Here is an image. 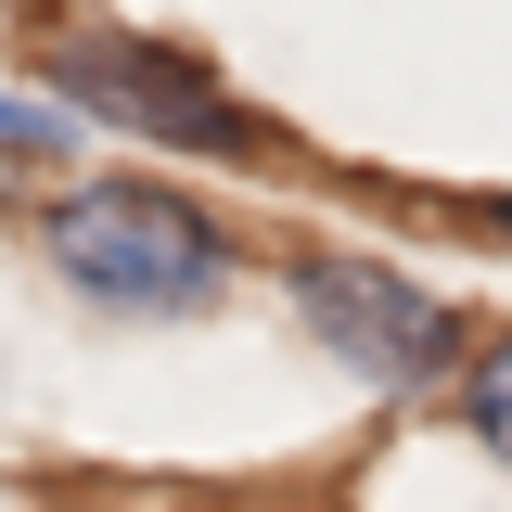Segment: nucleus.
Wrapping results in <instances>:
<instances>
[{
    "label": "nucleus",
    "mask_w": 512,
    "mask_h": 512,
    "mask_svg": "<svg viewBox=\"0 0 512 512\" xmlns=\"http://www.w3.org/2000/svg\"><path fill=\"white\" fill-rule=\"evenodd\" d=\"M39 244L77 295H103L128 320H192L231 295V231L154 180H77L64 205H39Z\"/></svg>",
    "instance_id": "1"
},
{
    "label": "nucleus",
    "mask_w": 512,
    "mask_h": 512,
    "mask_svg": "<svg viewBox=\"0 0 512 512\" xmlns=\"http://www.w3.org/2000/svg\"><path fill=\"white\" fill-rule=\"evenodd\" d=\"M295 308H308V333L359 384H384V397H410V384H436V372L474 359V346H461V308L423 295L410 269H384V256H295Z\"/></svg>",
    "instance_id": "2"
},
{
    "label": "nucleus",
    "mask_w": 512,
    "mask_h": 512,
    "mask_svg": "<svg viewBox=\"0 0 512 512\" xmlns=\"http://www.w3.org/2000/svg\"><path fill=\"white\" fill-rule=\"evenodd\" d=\"M52 90H77V116L141 128V141H167V154H256V116H244V103H231L205 64L154 52V39H128V26L52 39Z\"/></svg>",
    "instance_id": "3"
},
{
    "label": "nucleus",
    "mask_w": 512,
    "mask_h": 512,
    "mask_svg": "<svg viewBox=\"0 0 512 512\" xmlns=\"http://www.w3.org/2000/svg\"><path fill=\"white\" fill-rule=\"evenodd\" d=\"M461 423H474V436L512 461V333H487V346L461 359Z\"/></svg>",
    "instance_id": "4"
},
{
    "label": "nucleus",
    "mask_w": 512,
    "mask_h": 512,
    "mask_svg": "<svg viewBox=\"0 0 512 512\" xmlns=\"http://www.w3.org/2000/svg\"><path fill=\"white\" fill-rule=\"evenodd\" d=\"M0 141H26V154H52V141H64V103H52V116H26V103H0Z\"/></svg>",
    "instance_id": "5"
},
{
    "label": "nucleus",
    "mask_w": 512,
    "mask_h": 512,
    "mask_svg": "<svg viewBox=\"0 0 512 512\" xmlns=\"http://www.w3.org/2000/svg\"><path fill=\"white\" fill-rule=\"evenodd\" d=\"M487 231H512V192H500V205H487Z\"/></svg>",
    "instance_id": "6"
}]
</instances>
